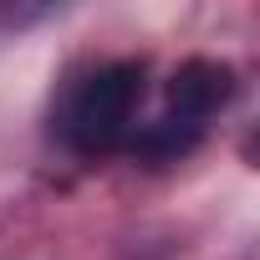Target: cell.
Returning <instances> with one entry per match:
<instances>
[{"instance_id": "cell-1", "label": "cell", "mask_w": 260, "mask_h": 260, "mask_svg": "<svg viewBox=\"0 0 260 260\" xmlns=\"http://www.w3.org/2000/svg\"><path fill=\"white\" fill-rule=\"evenodd\" d=\"M143 102V67L138 61H112L97 67L87 82H77V92L67 97L61 112V133L77 153H112L117 143H127L133 133V112Z\"/></svg>"}, {"instance_id": "cell-2", "label": "cell", "mask_w": 260, "mask_h": 260, "mask_svg": "<svg viewBox=\"0 0 260 260\" xmlns=\"http://www.w3.org/2000/svg\"><path fill=\"white\" fill-rule=\"evenodd\" d=\"M230 92H235L230 67H219V61H184L174 72V82H169V112L158 122L179 127L184 138H199L204 122L230 102Z\"/></svg>"}]
</instances>
